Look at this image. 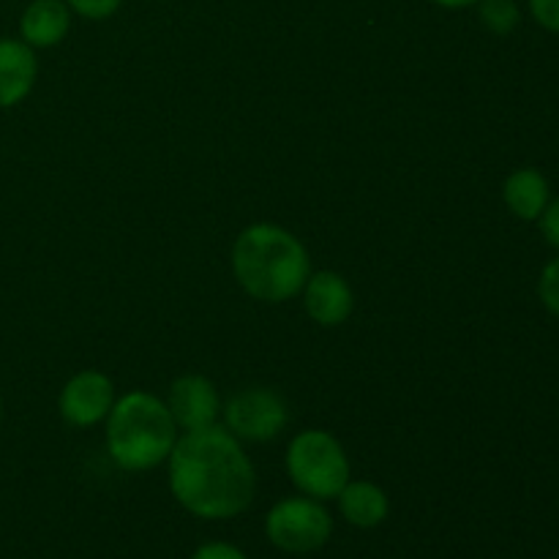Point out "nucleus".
Listing matches in <instances>:
<instances>
[{
	"instance_id": "nucleus-15",
	"label": "nucleus",
	"mask_w": 559,
	"mask_h": 559,
	"mask_svg": "<svg viewBox=\"0 0 559 559\" xmlns=\"http://www.w3.org/2000/svg\"><path fill=\"white\" fill-rule=\"evenodd\" d=\"M66 5L71 9V14H80L82 20L102 22L118 14L123 0H66Z\"/></svg>"
},
{
	"instance_id": "nucleus-18",
	"label": "nucleus",
	"mask_w": 559,
	"mask_h": 559,
	"mask_svg": "<svg viewBox=\"0 0 559 559\" xmlns=\"http://www.w3.org/2000/svg\"><path fill=\"white\" fill-rule=\"evenodd\" d=\"M191 559H249L238 546L224 544V540H211V544H202L200 549L191 555Z\"/></svg>"
},
{
	"instance_id": "nucleus-21",
	"label": "nucleus",
	"mask_w": 559,
	"mask_h": 559,
	"mask_svg": "<svg viewBox=\"0 0 559 559\" xmlns=\"http://www.w3.org/2000/svg\"><path fill=\"white\" fill-rule=\"evenodd\" d=\"M0 418H3V396H0Z\"/></svg>"
},
{
	"instance_id": "nucleus-19",
	"label": "nucleus",
	"mask_w": 559,
	"mask_h": 559,
	"mask_svg": "<svg viewBox=\"0 0 559 559\" xmlns=\"http://www.w3.org/2000/svg\"><path fill=\"white\" fill-rule=\"evenodd\" d=\"M538 222H540V233H544L546 243L559 249V197L549 200V205H546V211L540 213Z\"/></svg>"
},
{
	"instance_id": "nucleus-16",
	"label": "nucleus",
	"mask_w": 559,
	"mask_h": 559,
	"mask_svg": "<svg viewBox=\"0 0 559 559\" xmlns=\"http://www.w3.org/2000/svg\"><path fill=\"white\" fill-rule=\"evenodd\" d=\"M538 295L540 300H544L546 309L555 317H559V257H555V260L544 267V273H540Z\"/></svg>"
},
{
	"instance_id": "nucleus-10",
	"label": "nucleus",
	"mask_w": 559,
	"mask_h": 559,
	"mask_svg": "<svg viewBox=\"0 0 559 559\" xmlns=\"http://www.w3.org/2000/svg\"><path fill=\"white\" fill-rule=\"evenodd\" d=\"M38 80L36 49L22 38H0V109H14L33 93Z\"/></svg>"
},
{
	"instance_id": "nucleus-11",
	"label": "nucleus",
	"mask_w": 559,
	"mask_h": 559,
	"mask_svg": "<svg viewBox=\"0 0 559 559\" xmlns=\"http://www.w3.org/2000/svg\"><path fill=\"white\" fill-rule=\"evenodd\" d=\"M71 9L66 0H31L20 16V38L33 49H52L69 36Z\"/></svg>"
},
{
	"instance_id": "nucleus-9",
	"label": "nucleus",
	"mask_w": 559,
	"mask_h": 559,
	"mask_svg": "<svg viewBox=\"0 0 559 559\" xmlns=\"http://www.w3.org/2000/svg\"><path fill=\"white\" fill-rule=\"evenodd\" d=\"M306 314L322 328H338L349 320L355 309V293L347 278L336 271L311 273L304 284Z\"/></svg>"
},
{
	"instance_id": "nucleus-14",
	"label": "nucleus",
	"mask_w": 559,
	"mask_h": 559,
	"mask_svg": "<svg viewBox=\"0 0 559 559\" xmlns=\"http://www.w3.org/2000/svg\"><path fill=\"white\" fill-rule=\"evenodd\" d=\"M478 16L486 31L495 33V36H508L522 22V9H519L516 0H480Z\"/></svg>"
},
{
	"instance_id": "nucleus-3",
	"label": "nucleus",
	"mask_w": 559,
	"mask_h": 559,
	"mask_svg": "<svg viewBox=\"0 0 559 559\" xmlns=\"http://www.w3.org/2000/svg\"><path fill=\"white\" fill-rule=\"evenodd\" d=\"M178 426L167 402L145 391L115 399L107 415V453L126 473H145L169 459Z\"/></svg>"
},
{
	"instance_id": "nucleus-5",
	"label": "nucleus",
	"mask_w": 559,
	"mask_h": 559,
	"mask_svg": "<svg viewBox=\"0 0 559 559\" xmlns=\"http://www.w3.org/2000/svg\"><path fill=\"white\" fill-rule=\"evenodd\" d=\"M265 535L287 555H311L331 540L333 519L320 500L287 497L267 511Z\"/></svg>"
},
{
	"instance_id": "nucleus-17",
	"label": "nucleus",
	"mask_w": 559,
	"mask_h": 559,
	"mask_svg": "<svg viewBox=\"0 0 559 559\" xmlns=\"http://www.w3.org/2000/svg\"><path fill=\"white\" fill-rule=\"evenodd\" d=\"M530 14L544 31L559 33V0H530Z\"/></svg>"
},
{
	"instance_id": "nucleus-12",
	"label": "nucleus",
	"mask_w": 559,
	"mask_h": 559,
	"mask_svg": "<svg viewBox=\"0 0 559 559\" xmlns=\"http://www.w3.org/2000/svg\"><path fill=\"white\" fill-rule=\"evenodd\" d=\"M336 500L344 522L358 530L380 527L388 519V513H391V500L371 480H347V486L338 491Z\"/></svg>"
},
{
	"instance_id": "nucleus-8",
	"label": "nucleus",
	"mask_w": 559,
	"mask_h": 559,
	"mask_svg": "<svg viewBox=\"0 0 559 559\" xmlns=\"http://www.w3.org/2000/svg\"><path fill=\"white\" fill-rule=\"evenodd\" d=\"M167 407L180 431H197L216 424L222 415V399L207 377L183 374L169 385Z\"/></svg>"
},
{
	"instance_id": "nucleus-2",
	"label": "nucleus",
	"mask_w": 559,
	"mask_h": 559,
	"mask_svg": "<svg viewBox=\"0 0 559 559\" xmlns=\"http://www.w3.org/2000/svg\"><path fill=\"white\" fill-rule=\"evenodd\" d=\"M233 271L246 295L262 304H284L300 295L311 276V260L289 229L257 222L235 238Z\"/></svg>"
},
{
	"instance_id": "nucleus-13",
	"label": "nucleus",
	"mask_w": 559,
	"mask_h": 559,
	"mask_svg": "<svg viewBox=\"0 0 559 559\" xmlns=\"http://www.w3.org/2000/svg\"><path fill=\"white\" fill-rule=\"evenodd\" d=\"M502 200H506L508 211L522 222H538L540 213L546 211L551 200L549 180L544 173L535 167H522L516 173L508 175L506 186H502Z\"/></svg>"
},
{
	"instance_id": "nucleus-1",
	"label": "nucleus",
	"mask_w": 559,
	"mask_h": 559,
	"mask_svg": "<svg viewBox=\"0 0 559 559\" xmlns=\"http://www.w3.org/2000/svg\"><path fill=\"white\" fill-rule=\"evenodd\" d=\"M167 462L169 491L191 516L224 522L249 511L254 502V464L224 426L183 431Z\"/></svg>"
},
{
	"instance_id": "nucleus-20",
	"label": "nucleus",
	"mask_w": 559,
	"mask_h": 559,
	"mask_svg": "<svg viewBox=\"0 0 559 559\" xmlns=\"http://www.w3.org/2000/svg\"><path fill=\"white\" fill-rule=\"evenodd\" d=\"M431 3L448 11H462V9H473V5H478L480 0H431Z\"/></svg>"
},
{
	"instance_id": "nucleus-4",
	"label": "nucleus",
	"mask_w": 559,
	"mask_h": 559,
	"mask_svg": "<svg viewBox=\"0 0 559 559\" xmlns=\"http://www.w3.org/2000/svg\"><path fill=\"white\" fill-rule=\"evenodd\" d=\"M287 475L300 495L336 500L349 480L347 451L331 431L306 429L287 445Z\"/></svg>"
},
{
	"instance_id": "nucleus-7",
	"label": "nucleus",
	"mask_w": 559,
	"mask_h": 559,
	"mask_svg": "<svg viewBox=\"0 0 559 559\" xmlns=\"http://www.w3.org/2000/svg\"><path fill=\"white\" fill-rule=\"evenodd\" d=\"M112 404L115 385L104 371H80L66 382L58 396L60 418L76 429H91L107 420Z\"/></svg>"
},
{
	"instance_id": "nucleus-6",
	"label": "nucleus",
	"mask_w": 559,
	"mask_h": 559,
	"mask_svg": "<svg viewBox=\"0 0 559 559\" xmlns=\"http://www.w3.org/2000/svg\"><path fill=\"white\" fill-rule=\"evenodd\" d=\"M224 429L246 442H271L289 426V404L271 388H243L222 404Z\"/></svg>"
}]
</instances>
